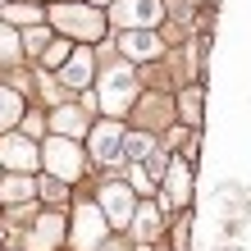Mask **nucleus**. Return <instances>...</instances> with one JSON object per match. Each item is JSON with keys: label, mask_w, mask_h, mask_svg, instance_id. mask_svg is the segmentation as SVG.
<instances>
[{"label": "nucleus", "mask_w": 251, "mask_h": 251, "mask_svg": "<svg viewBox=\"0 0 251 251\" xmlns=\"http://www.w3.org/2000/svg\"><path fill=\"white\" fill-rule=\"evenodd\" d=\"M50 32L55 37H69V41H82V46H96V41L110 37V19L105 9L92 5V0H55L50 14H46Z\"/></svg>", "instance_id": "1"}, {"label": "nucleus", "mask_w": 251, "mask_h": 251, "mask_svg": "<svg viewBox=\"0 0 251 251\" xmlns=\"http://www.w3.org/2000/svg\"><path fill=\"white\" fill-rule=\"evenodd\" d=\"M137 73L128 69V60L124 64H110L105 73H100V87H96V110H105L110 119H119V114H128L132 105H137Z\"/></svg>", "instance_id": "2"}, {"label": "nucleus", "mask_w": 251, "mask_h": 251, "mask_svg": "<svg viewBox=\"0 0 251 251\" xmlns=\"http://www.w3.org/2000/svg\"><path fill=\"white\" fill-rule=\"evenodd\" d=\"M110 242V219L96 201L73 205V224H69V247L73 251H100Z\"/></svg>", "instance_id": "3"}, {"label": "nucleus", "mask_w": 251, "mask_h": 251, "mask_svg": "<svg viewBox=\"0 0 251 251\" xmlns=\"http://www.w3.org/2000/svg\"><path fill=\"white\" fill-rule=\"evenodd\" d=\"M41 165H46L50 178H60V183H78L82 178V169H87V155H82V146L73 142V137H55L41 146Z\"/></svg>", "instance_id": "4"}, {"label": "nucleus", "mask_w": 251, "mask_h": 251, "mask_svg": "<svg viewBox=\"0 0 251 251\" xmlns=\"http://www.w3.org/2000/svg\"><path fill=\"white\" fill-rule=\"evenodd\" d=\"M105 19H110V27H119V32H128V27H160L165 0H114Z\"/></svg>", "instance_id": "5"}, {"label": "nucleus", "mask_w": 251, "mask_h": 251, "mask_svg": "<svg viewBox=\"0 0 251 251\" xmlns=\"http://www.w3.org/2000/svg\"><path fill=\"white\" fill-rule=\"evenodd\" d=\"M192 201V160H169L160 174V210H187Z\"/></svg>", "instance_id": "6"}, {"label": "nucleus", "mask_w": 251, "mask_h": 251, "mask_svg": "<svg viewBox=\"0 0 251 251\" xmlns=\"http://www.w3.org/2000/svg\"><path fill=\"white\" fill-rule=\"evenodd\" d=\"M0 165L9 174H32L41 165V146L32 137H19V132H0Z\"/></svg>", "instance_id": "7"}, {"label": "nucleus", "mask_w": 251, "mask_h": 251, "mask_svg": "<svg viewBox=\"0 0 251 251\" xmlns=\"http://www.w3.org/2000/svg\"><path fill=\"white\" fill-rule=\"evenodd\" d=\"M119 146H124V124L119 119H100V124L87 128V151H92L96 165H114Z\"/></svg>", "instance_id": "8"}, {"label": "nucleus", "mask_w": 251, "mask_h": 251, "mask_svg": "<svg viewBox=\"0 0 251 251\" xmlns=\"http://www.w3.org/2000/svg\"><path fill=\"white\" fill-rule=\"evenodd\" d=\"M119 55H128V64H151L165 55V41L155 27H128V32H119Z\"/></svg>", "instance_id": "9"}, {"label": "nucleus", "mask_w": 251, "mask_h": 251, "mask_svg": "<svg viewBox=\"0 0 251 251\" xmlns=\"http://www.w3.org/2000/svg\"><path fill=\"white\" fill-rule=\"evenodd\" d=\"M96 205L105 210L110 228H128V224H132V210H137V192H132L128 183H105Z\"/></svg>", "instance_id": "10"}, {"label": "nucleus", "mask_w": 251, "mask_h": 251, "mask_svg": "<svg viewBox=\"0 0 251 251\" xmlns=\"http://www.w3.org/2000/svg\"><path fill=\"white\" fill-rule=\"evenodd\" d=\"M69 242V224H64V215H55V210H46L32 224V233H27V251H60Z\"/></svg>", "instance_id": "11"}, {"label": "nucleus", "mask_w": 251, "mask_h": 251, "mask_svg": "<svg viewBox=\"0 0 251 251\" xmlns=\"http://www.w3.org/2000/svg\"><path fill=\"white\" fill-rule=\"evenodd\" d=\"M92 73H96V60H92V46H73V55L55 69V78H60V87H69V92H78V87H92Z\"/></svg>", "instance_id": "12"}, {"label": "nucleus", "mask_w": 251, "mask_h": 251, "mask_svg": "<svg viewBox=\"0 0 251 251\" xmlns=\"http://www.w3.org/2000/svg\"><path fill=\"white\" fill-rule=\"evenodd\" d=\"M32 201H37L32 174H9V178H0V205H9V210H27Z\"/></svg>", "instance_id": "13"}, {"label": "nucleus", "mask_w": 251, "mask_h": 251, "mask_svg": "<svg viewBox=\"0 0 251 251\" xmlns=\"http://www.w3.org/2000/svg\"><path fill=\"white\" fill-rule=\"evenodd\" d=\"M0 23H9V27H37V23H46V9H41V0H5L0 5Z\"/></svg>", "instance_id": "14"}, {"label": "nucleus", "mask_w": 251, "mask_h": 251, "mask_svg": "<svg viewBox=\"0 0 251 251\" xmlns=\"http://www.w3.org/2000/svg\"><path fill=\"white\" fill-rule=\"evenodd\" d=\"M50 128L60 132V137H73V142H78L92 124H87V110L82 105H64V100H60V105L50 110Z\"/></svg>", "instance_id": "15"}, {"label": "nucleus", "mask_w": 251, "mask_h": 251, "mask_svg": "<svg viewBox=\"0 0 251 251\" xmlns=\"http://www.w3.org/2000/svg\"><path fill=\"white\" fill-rule=\"evenodd\" d=\"M27 114V100H23V92L19 87H5L0 82V132H9L14 124H19Z\"/></svg>", "instance_id": "16"}, {"label": "nucleus", "mask_w": 251, "mask_h": 251, "mask_svg": "<svg viewBox=\"0 0 251 251\" xmlns=\"http://www.w3.org/2000/svg\"><path fill=\"white\" fill-rule=\"evenodd\" d=\"M160 201H146V205H137V210H132V224L128 228H137V238L142 242H155L160 238Z\"/></svg>", "instance_id": "17"}, {"label": "nucleus", "mask_w": 251, "mask_h": 251, "mask_svg": "<svg viewBox=\"0 0 251 251\" xmlns=\"http://www.w3.org/2000/svg\"><path fill=\"white\" fill-rule=\"evenodd\" d=\"M178 110H183V128H201V114H205V87H183L178 92Z\"/></svg>", "instance_id": "18"}, {"label": "nucleus", "mask_w": 251, "mask_h": 251, "mask_svg": "<svg viewBox=\"0 0 251 251\" xmlns=\"http://www.w3.org/2000/svg\"><path fill=\"white\" fill-rule=\"evenodd\" d=\"M155 151V137L146 128H137V132H124V146H119V155L128 160V165H142L146 155Z\"/></svg>", "instance_id": "19"}, {"label": "nucleus", "mask_w": 251, "mask_h": 251, "mask_svg": "<svg viewBox=\"0 0 251 251\" xmlns=\"http://www.w3.org/2000/svg\"><path fill=\"white\" fill-rule=\"evenodd\" d=\"M69 55H73V41H69V37H50L46 46H41V69H50V73H55V69L69 60Z\"/></svg>", "instance_id": "20"}, {"label": "nucleus", "mask_w": 251, "mask_h": 251, "mask_svg": "<svg viewBox=\"0 0 251 251\" xmlns=\"http://www.w3.org/2000/svg\"><path fill=\"white\" fill-rule=\"evenodd\" d=\"M37 197L55 210V205H64V201H69V183H60V178H50V174H46V178L37 183Z\"/></svg>", "instance_id": "21"}, {"label": "nucleus", "mask_w": 251, "mask_h": 251, "mask_svg": "<svg viewBox=\"0 0 251 251\" xmlns=\"http://www.w3.org/2000/svg\"><path fill=\"white\" fill-rule=\"evenodd\" d=\"M19 50H23V37H19V27L0 23V64H9V60H14Z\"/></svg>", "instance_id": "22"}, {"label": "nucleus", "mask_w": 251, "mask_h": 251, "mask_svg": "<svg viewBox=\"0 0 251 251\" xmlns=\"http://www.w3.org/2000/svg\"><path fill=\"white\" fill-rule=\"evenodd\" d=\"M187 242H192V215L178 210V224H174V233H169V251H187Z\"/></svg>", "instance_id": "23"}, {"label": "nucleus", "mask_w": 251, "mask_h": 251, "mask_svg": "<svg viewBox=\"0 0 251 251\" xmlns=\"http://www.w3.org/2000/svg\"><path fill=\"white\" fill-rule=\"evenodd\" d=\"M41 132H46V119H41V114H23V137H41Z\"/></svg>", "instance_id": "24"}, {"label": "nucleus", "mask_w": 251, "mask_h": 251, "mask_svg": "<svg viewBox=\"0 0 251 251\" xmlns=\"http://www.w3.org/2000/svg\"><path fill=\"white\" fill-rule=\"evenodd\" d=\"M192 5H201V0H192ZM205 5H210V0H205Z\"/></svg>", "instance_id": "25"}, {"label": "nucleus", "mask_w": 251, "mask_h": 251, "mask_svg": "<svg viewBox=\"0 0 251 251\" xmlns=\"http://www.w3.org/2000/svg\"><path fill=\"white\" fill-rule=\"evenodd\" d=\"M92 5H105V0H92Z\"/></svg>", "instance_id": "26"}, {"label": "nucleus", "mask_w": 251, "mask_h": 251, "mask_svg": "<svg viewBox=\"0 0 251 251\" xmlns=\"http://www.w3.org/2000/svg\"><path fill=\"white\" fill-rule=\"evenodd\" d=\"M41 5H55V0H41Z\"/></svg>", "instance_id": "27"}, {"label": "nucleus", "mask_w": 251, "mask_h": 251, "mask_svg": "<svg viewBox=\"0 0 251 251\" xmlns=\"http://www.w3.org/2000/svg\"><path fill=\"white\" fill-rule=\"evenodd\" d=\"M0 238H5V233H0ZM0 247H5V242H0Z\"/></svg>", "instance_id": "28"}, {"label": "nucleus", "mask_w": 251, "mask_h": 251, "mask_svg": "<svg viewBox=\"0 0 251 251\" xmlns=\"http://www.w3.org/2000/svg\"><path fill=\"white\" fill-rule=\"evenodd\" d=\"M0 251H9V247H0Z\"/></svg>", "instance_id": "29"}, {"label": "nucleus", "mask_w": 251, "mask_h": 251, "mask_svg": "<svg viewBox=\"0 0 251 251\" xmlns=\"http://www.w3.org/2000/svg\"><path fill=\"white\" fill-rule=\"evenodd\" d=\"M0 5H5V0H0Z\"/></svg>", "instance_id": "30"}]
</instances>
